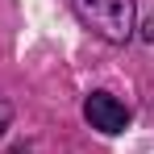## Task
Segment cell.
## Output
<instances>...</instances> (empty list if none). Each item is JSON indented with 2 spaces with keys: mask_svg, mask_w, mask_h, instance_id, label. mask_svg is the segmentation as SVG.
Here are the masks:
<instances>
[{
  "mask_svg": "<svg viewBox=\"0 0 154 154\" xmlns=\"http://www.w3.org/2000/svg\"><path fill=\"white\" fill-rule=\"evenodd\" d=\"M8 154H29V150H25V146H17V150H8Z\"/></svg>",
  "mask_w": 154,
  "mask_h": 154,
  "instance_id": "cell-4",
  "label": "cell"
},
{
  "mask_svg": "<svg viewBox=\"0 0 154 154\" xmlns=\"http://www.w3.org/2000/svg\"><path fill=\"white\" fill-rule=\"evenodd\" d=\"M83 117L100 133H125V125H129V108L117 96H108V92H92L83 100Z\"/></svg>",
  "mask_w": 154,
  "mask_h": 154,
  "instance_id": "cell-2",
  "label": "cell"
},
{
  "mask_svg": "<svg viewBox=\"0 0 154 154\" xmlns=\"http://www.w3.org/2000/svg\"><path fill=\"white\" fill-rule=\"evenodd\" d=\"M79 25L92 29L104 42H129L137 29V4L133 0H71Z\"/></svg>",
  "mask_w": 154,
  "mask_h": 154,
  "instance_id": "cell-1",
  "label": "cell"
},
{
  "mask_svg": "<svg viewBox=\"0 0 154 154\" xmlns=\"http://www.w3.org/2000/svg\"><path fill=\"white\" fill-rule=\"evenodd\" d=\"M13 125V104L8 100H0V137H4V129Z\"/></svg>",
  "mask_w": 154,
  "mask_h": 154,
  "instance_id": "cell-3",
  "label": "cell"
}]
</instances>
